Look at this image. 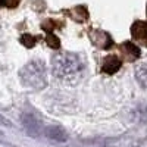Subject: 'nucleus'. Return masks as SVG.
Returning a JSON list of instances; mask_svg holds the SVG:
<instances>
[{
	"label": "nucleus",
	"instance_id": "f257e3e1",
	"mask_svg": "<svg viewBox=\"0 0 147 147\" xmlns=\"http://www.w3.org/2000/svg\"><path fill=\"white\" fill-rule=\"evenodd\" d=\"M52 68L56 77H68V75H74L77 72H81L84 65L78 59L77 55L72 53H59L52 59Z\"/></svg>",
	"mask_w": 147,
	"mask_h": 147
},
{
	"label": "nucleus",
	"instance_id": "f03ea898",
	"mask_svg": "<svg viewBox=\"0 0 147 147\" xmlns=\"http://www.w3.org/2000/svg\"><path fill=\"white\" fill-rule=\"evenodd\" d=\"M21 78L22 82L30 87L40 88L46 85V68L43 62L34 60V62L28 63L25 68L21 71Z\"/></svg>",
	"mask_w": 147,
	"mask_h": 147
},
{
	"label": "nucleus",
	"instance_id": "7ed1b4c3",
	"mask_svg": "<svg viewBox=\"0 0 147 147\" xmlns=\"http://www.w3.org/2000/svg\"><path fill=\"white\" fill-rule=\"evenodd\" d=\"M91 37V41L94 46H97L99 49H103V50H109L110 47L113 46V40L110 38V35L105 31H100V30H96L90 34Z\"/></svg>",
	"mask_w": 147,
	"mask_h": 147
},
{
	"label": "nucleus",
	"instance_id": "20e7f679",
	"mask_svg": "<svg viewBox=\"0 0 147 147\" xmlns=\"http://www.w3.org/2000/svg\"><path fill=\"white\" fill-rule=\"evenodd\" d=\"M121 52L122 55H124V59L128 60V62H134L136 59L140 57V47L136 46L134 43L131 41H125V43H122L121 44Z\"/></svg>",
	"mask_w": 147,
	"mask_h": 147
},
{
	"label": "nucleus",
	"instance_id": "39448f33",
	"mask_svg": "<svg viewBox=\"0 0 147 147\" xmlns=\"http://www.w3.org/2000/svg\"><path fill=\"white\" fill-rule=\"evenodd\" d=\"M122 66V62L116 57V56H107L105 59V62L102 65V71L105 74H109V75H112V74L118 72Z\"/></svg>",
	"mask_w": 147,
	"mask_h": 147
},
{
	"label": "nucleus",
	"instance_id": "423d86ee",
	"mask_svg": "<svg viewBox=\"0 0 147 147\" xmlns=\"http://www.w3.org/2000/svg\"><path fill=\"white\" fill-rule=\"evenodd\" d=\"M131 34L136 40L144 41L146 35H147V28H146V22L144 21H136L131 27Z\"/></svg>",
	"mask_w": 147,
	"mask_h": 147
},
{
	"label": "nucleus",
	"instance_id": "0eeeda50",
	"mask_svg": "<svg viewBox=\"0 0 147 147\" xmlns=\"http://www.w3.org/2000/svg\"><path fill=\"white\" fill-rule=\"evenodd\" d=\"M68 13L72 16L74 21H77V22H84L85 19L88 18V10L85 9L84 6H77V7H74V9L68 10Z\"/></svg>",
	"mask_w": 147,
	"mask_h": 147
},
{
	"label": "nucleus",
	"instance_id": "6e6552de",
	"mask_svg": "<svg viewBox=\"0 0 147 147\" xmlns=\"http://www.w3.org/2000/svg\"><path fill=\"white\" fill-rule=\"evenodd\" d=\"M46 136L49 138H52V140H56V141H65L66 140L65 132L60 128H57V127H49V128H46Z\"/></svg>",
	"mask_w": 147,
	"mask_h": 147
},
{
	"label": "nucleus",
	"instance_id": "1a4fd4ad",
	"mask_svg": "<svg viewBox=\"0 0 147 147\" xmlns=\"http://www.w3.org/2000/svg\"><path fill=\"white\" fill-rule=\"evenodd\" d=\"M35 41H37V38L34 35H31V34H24L22 37H21V43L25 46L27 49H31V47H34V44H35Z\"/></svg>",
	"mask_w": 147,
	"mask_h": 147
},
{
	"label": "nucleus",
	"instance_id": "9d476101",
	"mask_svg": "<svg viewBox=\"0 0 147 147\" xmlns=\"http://www.w3.org/2000/svg\"><path fill=\"white\" fill-rule=\"evenodd\" d=\"M46 41H47L49 47H52V49H59V47H60V41H59V38H57L55 34H52V32H49V34H47Z\"/></svg>",
	"mask_w": 147,
	"mask_h": 147
},
{
	"label": "nucleus",
	"instance_id": "9b49d317",
	"mask_svg": "<svg viewBox=\"0 0 147 147\" xmlns=\"http://www.w3.org/2000/svg\"><path fill=\"white\" fill-rule=\"evenodd\" d=\"M53 28H55V22H53L52 19H49V21H46V22L43 24V30H46V31H49V32H50Z\"/></svg>",
	"mask_w": 147,
	"mask_h": 147
},
{
	"label": "nucleus",
	"instance_id": "f8f14e48",
	"mask_svg": "<svg viewBox=\"0 0 147 147\" xmlns=\"http://www.w3.org/2000/svg\"><path fill=\"white\" fill-rule=\"evenodd\" d=\"M18 3H19V0H3V5H5L6 7H10V9L16 7Z\"/></svg>",
	"mask_w": 147,
	"mask_h": 147
},
{
	"label": "nucleus",
	"instance_id": "ddd939ff",
	"mask_svg": "<svg viewBox=\"0 0 147 147\" xmlns=\"http://www.w3.org/2000/svg\"><path fill=\"white\" fill-rule=\"evenodd\" d=\"M3 5V0H0V6H2Z\"/></svg>",
	"mask_w": 147,
	"mask_h": 147
}]
</instances>
